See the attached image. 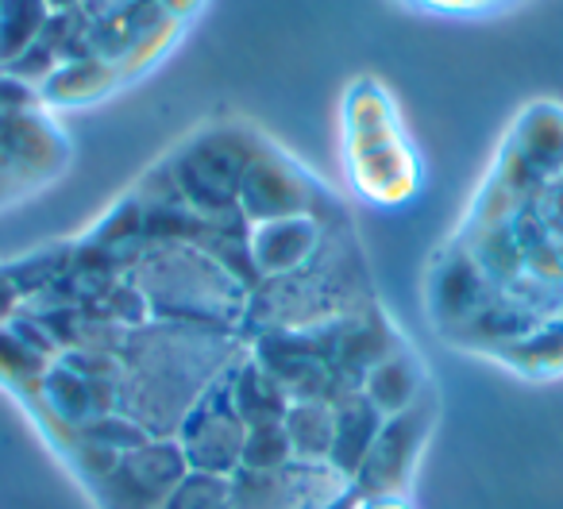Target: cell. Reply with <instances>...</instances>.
Masks as SVG:
<instances>
[{
    "mask_svg": "<svg viewBox=\"0 0 563 509\" xmlns=\"http://www.w3.org/2000/svg\"><path fill=\"white\" fill-rule=\"evenodd\" d=\"M51 16L47 0H0V70L35 47Z\"/></svg>",
    "mask_w": 563,
    "mask_h": 509,
    "instance_id": "obj_1",
    "label": "cell"
},
{
    "mask_svg": "<svg viewBox=\"0 0 563 509\" xmlns=\"http://www.w3.org/2000/svg\"><path fill=\"white\" fill-rule=\"evenodd\" d=\"M89 0H47L51 12H70V9H86Z\"/></svg>",
    "mask_w": 563,
    "mask_h": 509,
    "instance_id": "obj_2",
    "label": "cell"
}]
</instances>
